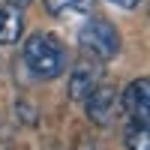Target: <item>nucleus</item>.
Wrapping results in <instances>:
<instances>
[{
	"label": "nucleus",
	"mask_w": 150,
	"mask_h": 150,
	"mask_svg": "<svg viewBox=\"0 0 150 150\" xmlns=\"http://www.w3.org/2000/svg\"><path fill=\"white\" fill-rule=\"evenodd\" d=\"M24 63H27V69L36 78L51 81V78H57V75L66 69V51H63V45H60L54 36L33 33V36H27V42H24Z\"/></svg>",
	"instance_id": "obj_1"
},
{
	"label": "nucleus",
	"mask_w": 150,
	"mask_h": 150,
	"mask_svg": "<svg viewBox=\"0 0 150 150\" xmlns=\"http://www.w3.org/2000/svg\"><path fill=\"white\" fill-rule=\"evenodd\" d=\"M78 45L87 60H114L120 54V33L111 21L105 18H87L78 30Z\"/></svg>",
	"instance_id": "obj_2"
},
{
	"label": "nucleus",
	"mask_w": 150,
	"mask_h": 150,
	"mask_svg": "<svg viewBox=\"0 0 150 150\" xmlns=\"http://www.w3.org/2000/svg\"><path fill=\"white\" fill-rule=\"evenodd\" d=\"M123 111L138 126H150V78H135L120 96Z\"/></svg>",
	"instance_id": "obj_3"
},
{
	"label": "nucleus",
	"mask_w": 150,
	"mask_h": 150,
	"mask_svg": "<svg viewBox=\"0 0 150 150\" xmlns=\"http://www.w3.org/2000/svg\"><path fill=\"white\" fill-rule=\"evenodd\" d=\"M84 102H87V117H90L96 126H108V123H114V117L123 111L120 96L111 90V87H96Z\"/></svg>",
	"instance_id": "obj_4"
},
{
	"label": "nucleus",
	"mask_w": 150,
	"mask_h": 150,
	"mask_svg": "<svg viewBox=\"0 0 150 150\" xmlns=\"http://www.w3.org/2000/svg\"><path fill=\"white\" fill-rule=\"evenodd\" d=\"M99 87V69L93 66V60H81V63H75V69L69 72V96L75 102H84L87 96Z\"/></svg>",
	"instance_id": "obj_5"
},
{
	"label": "nucleus",
	"mask_w": 150,
	"mask_h": 150,
	"mask_svg": "<svg viewBox=\"0 0 150 150\" xmlns=\"http://www.w3.org/2000/svg\"><path fill=\"white\" fill-rule=\"evenodd\" d=\"M24 27V18H21V9L12 6V3H0V45H9L21 36Z\"/></svg>",
	"instance_id": "obj_6"
},
{
	"label": "nucleus",
	"mask_w": 150,
	"mask_h": 150,
	"mask_svg": "<svg viewBox=\"0 0 150 150\" xmlns=\"http://www.w3.org/2000/svg\"><path fill=\"white\" fill-rule=\"evenodd\" d=\"M45 6L57 18H78V15H87V12H90L93 0H45Z\"/></svg>",
	"instance_id": "obj_7"
},
{
	"label": "nucleus",
	"mask_w": 150,
	"mask_h": 150,
	"mask_svg": "<svg viewBox=\"0 0 150 150\" xmlns=\"http://www.w3.org/2000/svg\"><path fill=\"white\" fill-rule=\"evenodd\" d=\"M126 147L129 150H150V126H138V123H132L126 129Z\"/></svg>",
	"instance_id": "obj_8"
},
{
	"label": "nucleus",
	"mask_w": 150,
	"mask_h": 150,
	"mask_svg": "<svg viewBox=\"0 0 150 150\" xmlns=\"http://www.w3.org/2000/svg\"><path fill=\"white\" fill-rule=\"evenodd\" d=\"M111 3H117V6H123V9H132V6H138L141 0H111Z\"/></svg>",
	"instance_id": "obj_9"
},
{
	"label": "nucleus",
	"mask_w": 150,
	"mask_h": 150,
	"mask_svg": "<svg viewBox=\"0 0 150 150\" xmlns=\"http://www.w3.org/2000/svg\"><path fill=\"white\" fill-rule=\"evenodd\" d=\"M6 3H12V6H18V9H21L24 3H30V0H6Z\"/></svg>",
	"instance_id": "obj_10"
}]
</instances>
